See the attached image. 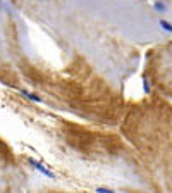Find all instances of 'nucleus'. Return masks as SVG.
Here are the masks:
<instances>
[{
    "label": "nucleus",
    "instance_id": "nucleus-3",
    "mask_svg": "<svg viewBox=\"0 0 172 193\" xmlns=\"http://www.w3.org/2000/svg\"><path fill=\"white\" fill-rule=\"evenodd\" d=\"M160 26L164 28V29H167V31H170V24H169L167 21H160Z\"/></svg>",
    "mask_w": 172,
    "mask_h": 193
},
{
    "label": "nucleus",
    "instance_id": "nucleus-2",
    "mask_svg": "<svg viewBox=\"0 0 172 193\" xmlns=\"http://www.w3.org/2000/svg\"><path fill=\"white\" fill-rule=\"evenodd\" d=\"M22 95L26 96V98H29V100H33V102L41 103V98H40V96H36L35 93H28V91H22Z\"/></svg>",
    "mask_w": 172,
    "mask_h": 193
},
{
    "label": "nucleus",
    "instance_id": "nucleus-4",
    "mask_svg": "<svg viewBox=\"0 0 172 193\" xmlns=\"http://www.w3.org/2000/svg\"><path fill=\"white\" fill-rule=\"evenodd\" d=\"M97 191H100V193H108V191H112V190H108V188H97Z\"/></svg>",
    "mask_w": 172,
    "mask_h": 193
},
{
    "label": "nucleus",
    "instance_id": "nucleus-1",
    "mask_svg": "<svg viewBox=\"0 0 172 193\" xmlns=\"http://www.w3.org/2000/svg\"><path fill=\"white\" fill-rule=\"evenodd\" d=\"M29 162H31L33 166L36 167L38 171H41L43 174H45V176H48V178H54V174H52V172H50V171H47V169H45V167H43L41 164H38V162H35V161H29Z\"/></svg>",
    "mask_w": 172,
    "mask_h": 193
}]
</instances>
